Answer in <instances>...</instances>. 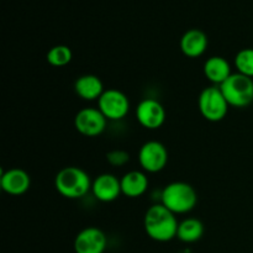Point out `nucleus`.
I'll list each match as a JSON object with an SVG mask.
<instances>
[{
  "instance_id": "nucleus-12",
  "label": "nucleus",
  "mask_w": 253,
  "mask_h": 253,
  "mask_svg": "<svg viewBox=\"0 0 253 253\" xmlns=\"http://www.w3.org/2000/svg\"><path fill=\"white\" fill-rule=\"evenodd\" d=\"M1 189L10 195H22L30 189L31 178L20 168H11L1 173Z\"/></svg>"
},
{
  "instance_id": "nucleus-18",
  "label": "nucleus",
  "mask_w": 253,
  "mask_h": 253,
  "mask_svg": "<svg viewBox=\"0 0 253 253\" xmlns=\"http://www.w3.org/2000/svg\"><path fill=\"white\" fill-rule=\"evenodd\" d=\"M72 49L64 44L52 47L47 53V62L53 67H64L72 61Z\"/></svg>"
},
{
  "instance_id": "nucleus-4",
  "label": "nucleus",
  "mask_w": 253,
  "mask_h": 253,
  "mask_svg": "<svg viewBox=\"0 0 253 253\" xmlns=\"http://www.w3.org/2000/svg\"><path fill=\"white\" fill-rule=\"evenodd\" d=\"M230 106L246 108L253 103V79L241 73H232L220 85Z\"/></svg>"
},
{
  "instance_id": "nucleus-2",
  "label": "nucleus",
  "mask_w": 253,
  "mask_h": 253,
  "mask_svg": "<svg viewBox=\"0 0 253 253\" xmlns=\"http://www.w3.org/2000/svg\"><path fill=\"white\" fill-rule=\"evenodd\" d=\"M56 189L67 199H81L91 189L90 177L79 167H66L58 172L54 179Z\"/></svg>"
},
{
  "instance_id": "nucleus-7",
  "label": "nucleus",
  "mask_w": 253,
  "mask_h": 253,
  "mask_svg": "<svg viewBox=\"0 0 253 253\" xmlns=\"http://www.w3.org/2000/svg\"><path fill=\"white\" fill-rule=\"evenodd\" d=\"M138 161L146 172H161L168 163V151L163 143L158 141H148L140 148Z\"/></svg>"
},
{
  "instance_id": "nucleus-19",
  "label": "nucleus",
  "mask_w": 253,
  "mask_h": 253,
  "mask_svg": "<svg viewBox=\"0 0 253 253\" xmlns=\"http://www.w3.org/2000/svg\"><path fill=\"white\" fill-rule=\"evenodd\" d=\"M235 66L239 73L253 78V48H244L235 57Z\"/></svg>"
},
{
  "instance_id": "nucleus-13",
  "label": "nucleus",
  "mask_w": 253,
  "mask_h": 253,
  "mask_svg": "<svg viewBox=\"0 0 253 253\" xmlns=\"http://www.w3.org/2000/svg\"><path fill=\"white\" fill-rule=\"evenodd\" d=\"M209 40L204 31L199 29L188 30L180 40V49L190 58L200 57L208 48Z\"/></svg>"
},
{
  "instance_id": "nucleus-15",
  "label": "nucleus",
  "mask_w": 253,
  "mask_h": 253,
  "mask_svg": "<svg viewBox=\"0 0 253 253\" xmlns=\"http://www.w3.org/2000/svg\"><path fill=\"white\" fill-rule=\"evenodd\" d=\"M121 192L127 198H140L148 188V178L140 170H131L120 179Z\"/></svg>"
},
{
  "instance_id": "nucleus-6",
  "label": "nucleus",
  "mask_w": 253,
  "mask_h": 253,
  "mask_svg": "<svg viewBox=\"0 0 253 253\" xmlns=\"http://www.w3.org/2000/svg\"><path fill=\"white\" fill-rule=\"evenodd\" d=\"M99 110L108 120H121L130 110L128 98L118 89H109L99 98Z\"/></svg>"
},
{
  "instance_id": "nucleus-17",
  "label": "nucleus",
  "mask_w": 253,
  "mask_h": 253,
  "mask_svg": "<svg viewBox=\"0 0 253 253\" xmlns=\"http://www.w3.org/2000/svg\"><path fill=\"white\" fill-rule=\"evenodd\" d=\"M203 234H204V225L200 220L194 219V217L183 220L178 225L177 237L185 244L199 241L203 237Z\"/></svg>"
},
{
  "instance_id": "nucleus-1",
  "label": "nucleus",
  "mask_w": 253,
  "mask_h": 253,
  "mask_svg": "<svg viewBox=\"0 0 253 253\" xmlns=\"http://www.w3.org/2000/svg\"><path fill=\"white\" fill-rule=\"evenodd\" d=\"M178 225L175 214L163 204L152 205L146 211L143 219L146 234L150 239L158 242H168L177 237Z\"/></svg>"
},
{
  "instance_id": "nucleus-9",
  "label": "nucleus",
  "mask_w": 253,
  "mask_h": 253,
  "mask_svg": "<svg viewBox=\"0 0 253 253\" xmlns=\"http://www.w3.org/2000/svg\"><path fill=\"white\" fill-rule=\"evenodd\" d=\"M137 121L148 130H157L165 124L166 111L160 101L155 99H145L136 109Z\"/></svg>"
},
{
  "instance_id": "nucleus-5",
  "label": "nucleus",
  "mask_w": 253,
  "mask_h": 253,
  "mask_svg": "<svg viewBox=\"0 0 253 253\" xmlns=\"http://www.w3.org/2000/svg\"><path fill=\"white\" fill-rule=\"evenodd\" d=\"M198 104H199V110L203 118L211 123L221 121L226 116L230 106L221 89L217 85H211L203 89Z\"/></svg>"
},
{
  "instance_id": "nucleus-8",
  "label": "nucleus",
  "mask_w": 253,
  "mask_h": 253,
  "mask_svg": "<svg viewBox=\"0 0 253 253\" xmlns=\"http://www.w3.org/2000/svg\"><path fill=\"white\" fill-rule=\"evenodd\" d=\"M108 119L99 109H82L74 118V126L77 131L86 137H95L101 135L106 127Z\"/></svg>"
},
{
  "instance_id": "nucleus-16",
  "label": "nucleus",
  "mask_w": 253,
  "mask_h": 253,
  "mask_svg": "<svg viewBox=\"0 0 253 253\" xmlns=\"http://www.w3.org/2000/svg\"><path fill=\"white\" fill-rule=\"evenodd\" d=\"M204 74L210 82L219 84V86L231 76V67L230 63L220 56L210 57L204 64Z\"/></svg>"
},
{
  "instance_id": "nucleus-11",
  "label": "nucleus",
  "mask_w": 253,
  "mask_h": 253,
  "mask_svg": "<svg viewBox=\"0 0 253 253\" xmlns=\"http://www.w3.org/2000/svg\"><path fill=\"white\" fill-rule=\"evenodd\" d=\"M94 197L103 203H111L118 199L121 192V182L110 173L98 175L91 185Z\"/></svg>"
},
{
  "instance_id": "nucleus-20",
  "label": "nucleus",
  "mask_w": 253,
  "mask_h": 253,
  "mask_svg": "<svg viewBox=\"0 0 253 253\" xmlns=\"http://www.w3.org/2000/svg\"><path fill=\"white\" fill-rule=\"evenodd\" d=\"M106 161L113 167H123L130 161V155L124 150H114L106 155Z\"/></svg>"
},
{
  "instance_id": "nucleus-3",
  "label": "nucleus",
  "mask_w": 253,
  "mask_h": 253,
  "mask_svg": "<svg viewBox=\"0 0 253 253\" xmlns=\"http://www.w3.org/2000/svg\"><path fill=\"white\" fill-rule=\"evenodd\" d=\"M197 192L188 183H169L162 192V204L173 214H187L197 207Z\"/></svg>"
},
{
  "instance_id": "nucleus-10",
  "label": "nucleus",
  "mask_w": 253,
  "mask_h": 253,
  "mask_svg": "<svg viewBox=\"0 0 253 253\" xmlns=\"http://www.w3.org/2000/svg\"><path fill=\"white\" fill-rule=\"evenodd\" d=\"M105 234L98 227H86L83 229L74 240V251L76 253H104L106 249Z\"/></svg>"
},
{
  "instance_id": "nucleus-14",
  "label": "nucleus",
  "mask_w": 253,
  "mask_h": 253,
  "mask_svg": "<svg viewBox=\"0 0 253 253\" xmlns=\"http://www.w3.org/2000/svg\"><path fill=\"white\" fill-rule=\"evenodd\" d=\"M74 90L78 94V96L88 101L95 100V99L99 100V98L105 91L101 79L94 74H85V76L79 77L74 84Z\"/></svg>"
}]
</instances>
